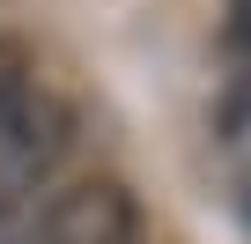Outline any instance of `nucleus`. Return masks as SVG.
Here are the masks:
<instances>
[{
  "label": "nucleus",
  "mask_w": 251,
  "mask_h": 244,
  "mask_svg": "<svg viewBox=\"0 0 251 244\" xmlns=\"http://www.w3.org/2000/svg\"><path fill=\"white\" fill-rule=\"evenodd\" d=\"M74 141H81V118H74V104L59 96V89H30L8 118H0V215H15L23 207V192H37L67 156H74Z\"/></svg>",
  "instance_id": "f257e3e1"
},
{
  "label": "nucleus",
  "mask_w": 251,
  "mask_h": 244,
  "mask_svg": "<svg viewBox=\"0 0 251 244\" xmlns=\"http://www.w3.org/2000/svg\"><path fill=\"white\" fill-rule=\"evenodd\" d=\"M37 237L45 244H141V200L126 178L89 170V178H74L45 200Z\"/></svg>",
  "instance_id": "f03ea898"
},
{
  "label": "nucleus",
  "mask_w": 251,
  "mask_h": 244,
  "mask_svg": "<svg viewBox=\"0 0 251 244\" xmlns=\"http://www.w3.org/2000/svg\"><path fill=\"white\" fill-rule=\"evenodd\" d=\"M30 89H37V52L23 37H0V118H8Z\"/></svg>",
  "instance_id": "7ed1b4c3"
},
{
  "label": "nucleus",
  "mask_w": 251,
  "mask_h": 244,
  "mask_svg": "<svg viewBox=\"0 0 251 244\" xmlns=\"http://www.w3.org/2000/svg\"><path fill=\"white\" fill-rule=\"evenodd\" d=\"M229 30H236V45L251 52V0H229Z\"/></svg>",
  "instance_id": "20e7f679"
},
{
  "label": "nucleus",
  "mask_w": 251,
  "mask_h": 244,
  "mask_svg": "<svg viewBox=\"0 0 251 244\" xmlns=\"http://www.w3.org/2000/svg\"><path fill=\"white\" fill-rule=\"evenodd\" d=\"M244 222H251V192H244Z\"/></svg>",
  "instance_id": "39448f33"
}]
</instances>
